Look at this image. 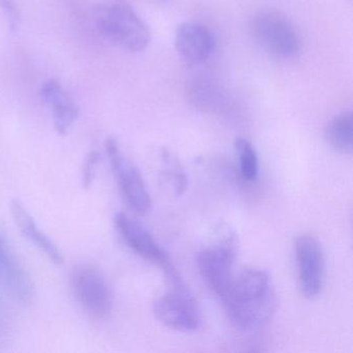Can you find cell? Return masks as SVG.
<instances>
[{"instance_id": "1", "label": "cell", "mask_w": 353, "mask_h": 353, "mask_svg": "<svg viewBox=\"0 0 353 353\" xmlns=\"http://www.w3.org/2000/svg\"><path fill=\"white\" fill-rule=\"evenodd\" d=\"M229 319L245 332L257 330L270 320L274 311V293L265 270H243L224 296L220 299Z\"/></svg>"}, {"instance_id": "2", "label": "cell", "mask_w": 353, "mask_h": 353, "mask_svg": "<svg viewBox=\"0 0 353 353\" xmlns=\"http://www.w3.org/2000/svg\"><path fill=\"white\" fill-rule=\"evenodd\" d=\"M94 23L103 37L125 50L140 52L150 44L148 26L125 0H107L99 5Z\"/></svg>"}, {"instance_id": "3", "label": "cell", "mask_w": 353, "mask_h": 353, "mask_svg": "<svg viewBox=\"0 0 353 353\" xmlns=\"http://www.w3.org/2000/svg\"><path fill=\"white\" fill-rule=\"evenodd\" d=\"M252 36L266 52L279 59H292L301 50L303 41L290 19L281 12L264 10L250 24Z\"/></svg>"}, {"instance_id": "4", "label": "cell", "mask_w": 353, "mask_h": 353, "mask_svg": "<svg viewBox=\"0 0 353 353\" xmlns=\"http://www.w3.org/2000/svg\"><path fill=\"white\" fill-rule=\"evenodd\" d=\"M72 292L78 305L90 318L104 320L113 307V294L103 272L90 264H78L70 278Z\"/></svg>"}, {"instance_id": "5", "label": "cell", "mask_w": 353, "mask_h": 353, "mask_svg": "<svg viewBox=\"0 0 353 353\" xmlns=\"http://www.w3.org/2000/svg\"><path fill=\"white\" fill-rule=\"evenodd\" d=\"M168 290L152 303L157 319L171 330L190 332L201 325V315L197 303L185 281L167 283Z\"/></svg>"}, {"instance_id": "6", "label": "cell", "mask_w": 353, "mask_h": 353, "mask_svg": "<svg viewBox=\"0 0 353 353\" xmlns=\"http://www.w3.org/2000/svg\"><path fill=\"white\" fill-rule=\"evenodd\" d=\"M105 152L128 205L137 214H148L152 208V199L137 167L123 154L117 140L112 138L105 142Z\"/></svg>"}, {"instance_id": "7", "label": "cell", "mask_w": 353, "mask_h": 353, "mask_svg": "<svg viewBox=\"0 0 353 353\" xmlns=\"http://www.w3.org/2000/svg\"><path fill=\"white\" fill-rule=\"evenodd\" d=\"M295 260L301 294L305 299H314L323 287L324 254L321 243L311 234L297 237Z\"/></svg>"}, {"instance_id": "8", "label": "cell", "mask_w": 353, "mask_h": 353, "mask_svg": "<svg viewBox=\"0 0 353 353\" xmlns=\"http://www.w3.org/2000/svg\"><path fill=\"white\" fill-rule=\"evenodd\" d=\"M114 226L128 247L144 260L156 264L163 272H170L175 268L169 256L159 245L156 239L139 223L123 212L114 216Z\"/></svg>"}, {"instance_id": "9", "label": "cell", "mask_w": 353, "mask_h": 353, "mask_svg": "<svg viewBox=\"0 0 353 353\" xmlns=\"http://www.w3.org/2000/svg\"><path fill=\"white\" fill-rule=\"evenodd\" d=\"M234 256L230 245L206 248L198 254L197 266L200 274L219 299L224 296L234 280Z\"/></svg>"}, {"instance_id": "10", "label": "cell", "mask_w": 353, "mask_h": 353, "mask_svg": "<svg viewBox=\"0 0 353 353\" xmlns=\"http://www.w3.org/2000/svg\"><path fill=\"white\" fill-rule=\"evenodd\" d=\"M175 48L183 61L189 65H199L212 55L214 36L204 24L185 22L175 32Z\"/></svg>"}, {"instance_id": "11", "label": "cell", "mask_w": 353, "mask_h": 353, "mask_svg": "<svg viewBox=\"0 0 353 353\" xmlns=\"http://www.w3.org/2000/svg\"><path fill=\"white\" fill-rule=\"evenodd\" d=\"M0 285L21 303H28L34 297V283L8 243L0 235Z\"/></svg>"}, {"instance_id": "12", "label": "cell", "mask_w": 353, "mask_h": 353, "mask_svg": "<svg viewBox=\"0 0 353 353\" xmlns=\"http://www.w3.org/2000/svg\"><path fill=\"white\" fill-rule=\"evenodd\" d=\"M10 210L14 222L21 234L34 247L38 248L52 263L61 265L65 261L63 252L44 231L41 230L23 203L18 199L12 200Z\"/></svg>"}, {"instance_id": "13", "label": "cell", "mask_w": 353, "mask_h": 353, "mask_svg": "<svg viewBox=\"0 0 353 353\" xmlns=\"http://www.w3.org/2000/svg\"><path fill=\"white\" fill-rule=\"evenodd\" d=\"M41 98L52 110L53 125L59 135H65L78 117L71 96L57 79H49L41 88Z\"/></svg>"}, {"instance_id": "14", "label": "cell", "mask_w": 353, "mask_h": 353, "mask_svg": "<svg viewBox=\"0 0 353 353\" xmlns=\"http://www.w3.org/2000/svg\"><path fill=\"white\" fill-rule=\"evenodd\" d=\"M326 141L336 152L350 154L353 146V117L351 111L340 113L325 129Z\"/></svg>"}, {"instance_id": "15", "label": "cell", "mask_w": 353, "mask_h": 353, "mask_svg": "<svg viewBox=\"0 0 353 353\" xmlns=\"http://www.w3.org/2000/svg\"><path fill=\"white\" fill-rule=\"evenodd\" d=\"M234 148L239 158L241 177L248 183H253L259 173V161L255 148L245 138L235 140Z\"/></svg>"}, {"instance_id": "16", "label": "cell", "mask_w": 353, "mask_h": 353, "mask_svg": "<svg viewBox=\"0 0 353 353\" xmlns=\"http://www.w3.org/2000/svg\"><path fill=\"white\" fill-rule=\"evenodd\" d=\"M166 167L164 169L165 179L172 187L175 195H181L187 188V176L177 161L170 157H165Z\"/></svg>"}, {"instance_id": "17", "label": "cell", "mask_w": 353, "mask_h": 353, "mask_svg": "<svg viewBox=\"0 0 353 353\" xmlns=\"http://www.w3.org/2000/svg\"><path fill=\"white\" fill-rule=\"evenodd\" d=\"M101 160V154L98 150H92L86 156L82 166V185L84 189H90L96 175L97 167Z\"/></svg>"}, {"instance_id": "18", "label": "cell", "mask_w": 353, "mask_h": 353, "mask_svg": "<svg viewBox=\"0 0 353 353\" xmlns=\"http://www.w3.org/2000/svg\"><path fill=\"white\" fill-rule=\"evenodd\" d=\"M0 8L3 9L7 17L10 28L15 30L19 24V12H18L17 6L12 0H0Z\"/></svg>"}]
</instances>
